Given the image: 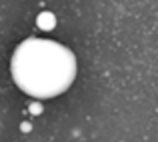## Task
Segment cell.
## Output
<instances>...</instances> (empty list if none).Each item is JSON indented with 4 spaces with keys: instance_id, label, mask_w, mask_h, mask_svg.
I'll list each match as a JSON object with an SVG mask.
<instances>
[{
    "instance_id": "obj_2",
    "label": "cell",
    "mask_w": 158,
    "mask_h": 142,
    "mask_svg": "<svg viewBox=\"0 0 158 142\" xmlns=\"http://www.w3.org/2000/svg\"><path fill=\"white\" fill-rule=\"evenodd\" d=\"M38 26L44 28V30H50V28L54 26V16L50 14V12H42V14L38 16Z\"/></svg>"
},
{
    "instance_id": "obj_1",
    "label": "cell",
    "mask_w": 158,
    "mask_h": 142,
    "mask_svg": "<svg viewBox=\"0 0 158 142\" xmlns=\"http://www.w3.org/2000/svg\"><path fill=\"white\" fill-rule=\"evenodd\" d=\"M74 74V54L52 40L30 38L20 44L12 56L14 82L36 98H50L64 92L72 84Z\"/></svg>"
}]
</instances>
